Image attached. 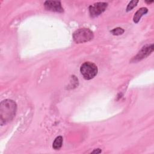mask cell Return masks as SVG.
Returning <instances> with one entry per match:
<instances>
[{
	"instance_id": "cell-7",
	"label": "cell",
	"mask_w": 154,
	"mask_h": 154,
	"mask_svg": "<svg viewBox=\"0 0 154 154\" xmlns=\"http://www.w3.org/2000/svg\"><path fill=\"white\" fill-rule=\"evenodd\" d=\"M147 12H148V9L147 8H146V7H141L140 9H138L136 11V13H135V14H134V16L133 17L134 22L135 23H138L140 21L141 17L143 15L146 14Z\"/></svg>"
},
{
	"instance_id": "cell-1",
	"label": "cell",
	"mask_w": 154,
	"mask_h": 154,
	"mask_svg": "<svg viewBox=\"0 0 154 154\" xmlns=\"http://www.w3.org/2000/svg\"><path fill=\"white\" fill-rule=\"evenodd\" d=\"M17 105L11 99H5L0 103V124L3 126L10 122L15 116Z\"/></svg>"
},
{
	"instance_id": "cell-4",
	"label": "cell",
	"mask_w": 154,
	"mask_h": 154,
	"mask_svg": "<svg viewBox=\"0 0 154 154\" xmlns=\"http://www.w3.org/2000/svg\"><path fill=\"white\" fill-rule=\"evenodd\" d=\"M108 7V3L105 2H98L89 7V13L92 17H96L101 14Z\"/></svg>"
},
{
	"instance_id": "cell-10",
	"label": "cell",
	"mask_w": 154,
	"mask_h": 154,
	"mask_svg": "<svg viewBox=\"0 0 154 154\" xmlns=\"http://www.w3.org/2000/svg\"><path fill=\"white\" fill-rule=\"evenodd\" d=\"M138 2V1H136V0H133V1H131L129 4L128 5H127V7H126V11H131L132 9H133L137 4V3Z\"/></svg>"
},
{
	"instance_id": "cell-5",
	"label": "cell",
	"mask_w": 154,
	"mask_h": 154,
	"mask_svg": "<svg viewBox=\"0 0 154 154\" xmlns=\"http://www.w3.org/2000/svg\"><path fill=\"white\" fill-rule=\"evenodd\" d=\"M153 51V45H149L143 46L141 49L131 60V62L136 63L148 57Z\"/></svg>"
},
{
	"instance_id": "cell-6",
	"label": "cell",
	"mask_w": 154,
	"mask_h": 154,
	"mask_svg": "<svg viewBox=\"0 0 154 154\" xmlns=\"http://www.w3.org/2000/svg\"><path fill=\"white\" fill-rule=\"evenodd\" d=\"M44 6L46 10L51 11L57 13H63L64 11V9L60 1H46L44 3Z\"/></svg>"
},
{
	"instance_id": "cell-11",
	"label": "cell",
	"mask_w": 154,
	"mask_h": 154,
	"mask_svg": "<svg viewBox=\"0 0 154 154\" xmlns=\"http://www.w3.org/2000/svg\"><path fill=\"white\" fill-rule=\"evenodd\" d=\"M102 152V150L100 149H94L93 151L91 152L92 153H100Z\"/></svg>"
},
{
	"instance_id": "cell-12",
	"label": "cell",
	"mask_w": 154,
	"mask_h": 154,
	"mask_svg": "<svg viewBox=\"0 0 154 154\" xmlns=\"http://www.w3.org/2000/svg\"><path fill=\"white\" fill-rule=\"evenodd\" d=\"M153 2V1H145V2L147 3V4H151V3H152Z\"/></svg>"
},
{
	"instance_id": "cell-2",
	"label": "cell",
	"mask_w": 154,
	"mask_h": 154,
	"mask_svg": "<svg viewBox=\"0 0 154 154\" xmlns=\"http://www.w3.org/2000/svg\"><path fill=\"white\" fill-rule=\"evenodd\" d=\"M94 37L93 32L88 28H80L76 30L73 34V38L76 43H83L87 42Z\"/></svg>"
},
{
	"instance_id": "cell-3",
	"label": "cell",
	"mask_w": 154,
	"mask_h": 154,
	"mask_svg": "<svg viewBox=\"0 0 154 154\" xmlns=\"http://www.w3.org/2000/svg\"><path fill=\"white\" fill-rule=\"evenodd\" d=\"M80 72L85 79L90 80L96 76L98 69L95 64L92 62H84L80 67Z\"/></svg>"
},
{
	"instance_id": "cell-9",
	"label": "cell",
	"mask_w": 154,
	"mask_h": 154,
	"mask_svg": "<svg viewBox=\"0 0 154 154\" xmlns=\"http://www.w3.org/2000/svg\"><path fill=\"white\" fill-rule=\"evenodd\" d=\"M124 32H125L124 29H123V28H120V27L114 28V29H113L111 31V32L113 35H122Z\"/></svg>"
},
{
	"instance_id": "cell-8",
	"label": "cell",
	"mask_w": 154,
	"mask_h": 154,
	"mask_svg": "<svg viewBox=\"0 0 154 154\" xmlns=\"http://www.w3.org/2000/svg\"><path fill=\"white\" fill-rule=\"evenodd\" d=\"M63 144V137L61 136L57 137L54 141L52 147L55 150H59Z\"/></svg>"
}]
</instances>
